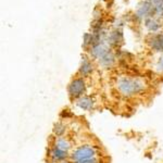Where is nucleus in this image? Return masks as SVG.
<instances>
[{
    "label": "nucleus",
    "mask_w": 163,
    "mask_h": 163,
    "mask_svg": "<svg viewBox=\"0 0 163 163\" xmlns=\"http://www.w3.org/2000/svg\"><path fill=\"white\" fill-rule=\"evenodd\" d=\"M114 88L121 97L132 99L140 97L147 91L148 83L140 76L120 75L114 81Z\"/></svg>",
    "instance_id": "obj_1"
},
{
    "label": "nucleus",
    "mask_w": 163,
    "mask_h": 163,
    "mask_svg": "<svg viewBox=\"0 0 163 163\" xmlns=\"http://www.w3.org/2000/svg\"><path fill=\"white\" fill-rule=\"evenodd\" d=\"M96 156H100V149L93 143H82L74 147L70 152V161L73 163Z\"/></svg>",
    "instance_id": "obj_2"
},
{
    "label": "nucleus",
    "mask_w": 163,
    "mask_h": 163,
    "mask_svg": "<svg viewBox=\"0 0 163 163\" xmlns=\"http://www.w3.org/2000/svg\"><path fill=\"white\" fill-rule=\"evenodd\" d=\"M87 91V83L86 78L81 76H75L72 78V81L68 83V95L71 101L74 102L78 98L86 95Z\"/></svg>",
    "instance_id": "obj_3"
},
{
    "label": "nucleus",
    "mask_w": 163,
    "mask_h": 163,
    "mask_svg": "<svg viewBox=\"0 0 163 163\" xmlns=\"http://www.w3.org/2000/svg\"><path fill=\"white\" fill-rule=\"evenodd\" d=\"M48 159L51 163H61L63 161L70 160V152L64 151L51 145L48 150Z\"/></svg>",
    "instance_id": "obj_4"
},
{
    "label": "nucleus",
    "mask_w": 163,
    "mask_h": 163,
    "mask_svg": "<svg viewBox=\"0 0 163 163\" xmlns=\"http://www.w3.org/2000/svg\"><path fill=\"white\" fill-rule=\"evenodd\" d=\"M74 104L79 110L85 111V112H90L96 108V100L90 95H84L83 97L75 100Z\"/></svg>",
    "instance_id": "obj_5"
},
{
    "label": "nucleus",
    "mask_w": 163,
    "mask_h": 163,
    "mask_svg": "<svg viewBox=\"0 0 163 163\" xmlns=\"http://www.w3.org/2000/svg\"><path fill=\"white\" fill-rule=\"evenodd\" d=\"M94 72V64L91 59L87 57H84V59L82 60L81 66H79L78 71H77V76L84 77V78H87L89 77Z\"/></svg>",
    "instance_id": "obj_6"
},
{
    "label": "nucleus",
    "mask_w": 163,
    "mask_h": 163,
    "mask_svg": "<svg viewBox=\"0 0 163 163\" xmlns=\"http://www.w3.org/2000/svg\"><path fill=\"white\" fill-rule=\"evenodd\" d=\"M148 46L153 52L163 53V34L154 35L148 40Z\"/></svg>",
    "instance_id": "obj_7"
},
{
    "label": "nucleus",
    "mask_w": 163,
    "mask_h": 163,
    "mask_svg": "<svg viewBox=\"0 0 163 163\" xmlns=\"http://www.w3.org/2000/svg\"><path fill=\"white\" fill-rule=\"evenodd\" d=\"M53 146L58 147L59 149L61 150H64V151H68V152H71L73 147L72 145V141L65 136H62V137H55V140H53Z\"/></svg>",
    "instance_id": "obj_8"
},
{
    "label": "nucleus",
    "mask_w": 163,
    "mask_h": 163,
    "mask_svg": "<svg viewBox=\"0 0 163 163\" xmlns=\"http://www.w3.org/2000/svg\"><path fill=\"white\" fill-rule=\"evenodd\" d=\"M52 133L55 137H62L66 133V125L63 122H57L52 128Z\"/></svg>",
    "instance_id": "obj_9"
},
{
    "label": "nucleus",
    "mask_w": 163,
    "mask_h": 163,
    "mask_svg": "<svg viewBox=\"0 0 163 163\" xmlns=\"http://www.w3.org/2000/svg\"><path fill=\"white\" fill-rule=\"evenodd\" d=\"M154 70L160 74H163V53H160V55L154 61Z\"/></svg>",
    "instance_id": "obj_10"
},
{
    "label": "nucleus",
    "mask_w": 163,
    "mask_h": 163,
    "mask_svg": "<svg viewBox=\"0 0 163 163\" xmlns=\"http://www.w3.org/2000/svg\"><path fill=\"white\" fill-rule=\"evenodd\" d=\"M74 163H101V160H100V156H96V158L87 159V160H82V161L74 162Z\"/></svg>",
    "instance_id": "obj_11"
},
{
    "label": "nucleus",
    "mask_w": 163,
    "mask_h": 163,
    "mask_svg": "<svg viewBox=\"0 0 163 163\" xmlns=\"http://www.w3.org/2000/svg\"><path fill=\"white\" fill-rule=\"evenodd\" d=\"M61 163H73V162L70 160H66V161H63V162H61Z\"/></svg>",
    "instance_id": "obj_12"
}]
</instances>
